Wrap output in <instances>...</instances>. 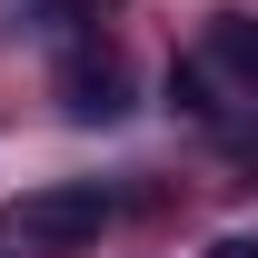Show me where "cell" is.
Instances as JSON below:
<instances>
[{
    "label": "cell",
    "instance_id": "cell-2",
    "mask_svg": "<svg viewBox=\"0 0 258 258\" xmlns=\"http://www.w3.org/2000/svg\"><path fill=\"white\" fill-rule=\"evenodd\" d=\"M60 109L80 129H109V119H129V60L119 50H99V40H80L60 60Z\"/></svg>",
    "mask_w": 258,
    "mask_h": 258
},
{
    "label": "cell",
    "instance_id": "cell-5",
    "mask_svg": "<svg viewBox=\"0 0 258 258\" xmlns=\"http://www.w3.org/2000/svg\"><path fill=\"white\" fill-rule=\"evenodd\" d=\"M169 109H179V119H209V129L228 119V99H219V80H209V60H179V70H169Z\"/></svg>",
    "mask_w": 258,
    "mask_h": 258
},
{
    "label": "cell",
    "instance_id": "cell-4",
    "mask_svg": "<svg viewBox=\"0 0 258 258\" xmlns=\"http://www.w3.org/2000/svg\"><path fill=\"white\" fill-rule=\"evenodd\" d=\"M209 70H228L238 99H258V20H219L209 30Z\"/></svg>",
    "mask_w": 258,
    "mask_h": 258
},
{
    "label": "cell",
    "instance_id": "cell-3",
    "mask_svg": "<svg viewBox=\"0 0 258 258\" xmlns=\"http://www.w3.org/2000/svg\"><path fill=\"white\" fill-rule=\"evenodd\" d=\"M109 10H119V0H30V10H20V30L80 50V40H99V20H109Z\"/></svg>",
    "mask_w": 258,
    "mask_h": 258
},
{
    "label": "cell",
    "instance_id": "cell-1",
    "mask_svg": "<svg viewBox=\"0 0 258 258\" xmlns=\"http://www.w3.org/2000/svg\"><path fill=\"white\" fill-rule=\"evenodd\" d=\"M99 228H109V189L50 179V189H20L0 209V258H80Z\"/></svg>",
    "mask_w": 258,
    "mask_h": 258
},
{
    "label": "cell",
    "instance_id": "cell-6",
    "mask_svg": "<svg viewBox=\"0 0 258 258\" xmlns=\"http://www.w3.org/2000/svg\"><path fill=\"white\" fill-rule=\"evenodd\" d=\"M209 258H258V238H219V248H209Z\"/></svg>",
    "mask_w": 258,
    "mask_h": 258
}]
</instances>
